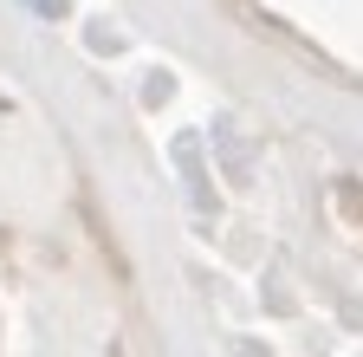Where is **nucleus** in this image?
Listing matches in <instances>:
<instances>
[{"label": "nucleus", "instance_id": "obj_1", "mask_svg": "<svg viewBox=\"0 0 363 357\" xmlns=\"http://www.w3.org/2000/svg\"><path fill=\"white\" fill-rule=\"evenodd\" d=\"M26 13H39V20H65L72 13V0H20Z\"/></svg>", "mask_w": 363, "mask_h": 357}]
</instances>
